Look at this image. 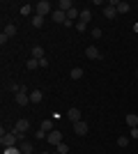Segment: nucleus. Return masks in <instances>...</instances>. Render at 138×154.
Segmentation results:
<instances>
[{"label": "nucleus", "instance_id": "nucleus-30", "mask_svg": "<svg viewBox=\"0 0 138 154\" xmlns=\"http://www.w3.org/2000/svg\"><path fill=\"white\" fill-rule=\"evenodd\" d=\"M101 35H104V32H101V28H92V37H94V39H99Z\"/></svg>", "mask_w": 138, "mask_h": 154}, {"label": "nucleus", "instance_id": "nucleus-33", "mask_svg": "<svg viewBox=\"0 0 138 154\" xmlns=\"http://www.w3.org/2000/svg\"><path fill=\"white\" fill-rule=\"evenodd\" d=\"M129 136H133V138H138V127H133V129H131V134H129Z\"/></svg>", "mask_w": 138, "mask_h": 154}, {"label": "nucleus", "instance_id": "nucleus-14", "mask_svg": "<svg viewBox=\"0 0 138 154\" xmlns=\"http://www.w3.org/2000/svg\"><path fill=\"white\" fill-rule=\"evenodd\" d=\"M58 9H62V12H69V9H74V2H72V0H60Z\"/></svg>", "mask_w": 138, "mask_h": 154}, {"label": "nucleus", "instance_id": "nucleus-10", "mask_svg": "<svg viewBox=\"0 0 138 154\" xmlns=\"http://www.w3.org/2000/svg\"><path fill=\"white\" fill-rule=\"evenodd\" d=\"M115 14H118V5H111V2H108V7H104V16L106 19H115Z\"/></svg>", "mask_w": 138, "mask_h": 154}, {"label": "nucleus", "instance_id": "nucleus-16", "mask_svg": "<svg viewBox=\"0 0 138 154\" xmlns=\"http://www.w3.org/2000/svg\"><path fill=\"white\" fill-rule=\"evenodd\" d=\"M90 19H92V12L90 9H81V23H90Z\"/></svg>", "mask_w": 138, "mask_h": 154}, {"label": "nucleus", "instance_id": "nucleus-29", "mask_svg": "<svg viewBox=\"0 0 138 154\" xmlns=\"http://www.w3.org/2000/svg\"><path fill=\"white\" fill-rule=\"evenodd\" d=\"M74 28H76L78 32H85V30H87V23H81V21H78V23H76Z\"/></svg>", "mask_w": 138, "mask_h": 154}, {"label": "nucleus", "instance_id": "nucleus-7", "mask_svg": "<svg viewBox=\"0 0 138 154\" xmlns=\"http://www.w3.org/2000/svg\"><path fill=\"white\" fill-rule=\"evenodd\" d=\"M51 19L55 21V23H62V26H65V23H67V12H62V9H53Z\"/></svg>", "mask_w": 138, "mask_h": 154}, {"label": "nucleus", "instance_id": "nucleus-28", "mask_svg": "<svg viewBox=\"0 0 138 154\" xmlns=\"http://www.w3.org/2000/svg\"><path fill=\"white\" fill-rule=\"evenodd\" d=\"M58 152L60 154H67V152H69V145H67V143H60V145H58Z\"/></svg>", "mask_w": 138, "mask_h": 154}, {"label": "nucleus", "instance_id": "nucleus-20", "mask_svg": "<svg viewBox=\"0 0 138 154\" xmlns=\"http://www.w3.org/2000/svg\"><path fill=\"white\" fill-rule=\"evenodd\" d=\"M37 67H39V60H35V58H30V60L26 62V69H28V71H35Z\"/></svg>", "mask_w": 138, "mask_h": 154}, {"label": "nucleus", "instance_id": "nucleus-15", "mask_svg": "<svg viewBox=\"0 0 138 154\" xmlns=\"http://www.w3.org/2000/svg\"><path fill=\"white\" fill-rule=\"evenodd\" d=\"M76 19H81V12L74 7V9H69V12H67V21H72V23H74Z\"/></svg>", "mask_w": 138, "mask_h": 154}, {"label": "nucleus", "instance_id": "nucleus-18", "mask_svg": "<svg viewBox=\"0 0 138 154\" xmlns=\"http://www.w3.org/2000/svg\"><path fill=\"white\" fill-rule=\"evenodd\" d=\"M127 124H129V127H138V115L136 113H129V115H127Z\"/></svg>", "mask_w": 138, "mask_h": 154}, {"label": "nucleus", "instance_id": "nucleus-8", "mask_svg": "<svg viewBox=\"0 0 138 154\" xmlns=\"http://www.w3.org/2000/svg\"><path fill=\"white\" fill-rule=\"evenodd\" d=\"M85 55L90 60H99V58H101V51H99L97 46H87V48H85Z\"/></svg>", "mask_w": 138, "mask_h": 154}, {"label": "nucleus", "instance_id": "nucleus-34", "mask_svg": "<svg viewBox=\"0 0 138 154\" xmlns=\"http://www.w3.org/2000/svg\"><path fill=\"white\" fill-rule=\"evenodd\" d=\"M136 78H138V69H136Z\"/></svg>", "mask_w": 138, "mask_h": 154}, {"label": "nucleus", "instance_id": "nucleus-21", "mask_svg": "<svg viewBox=\"0 0 138 154\" xmlns=\"http://www.w3.org/2000/svg\"><path fill=\"white\" fill-rule=\"evenodd\" d=\"M69 76H72L74 81H81V78H83V69H81V67H74V69H72V74H69Z\"/></svg>", "mask_w": 138, "mask_h": 154}, {"label": "nucleus", "instance_id": "nucleus-12", "mask_svg": "<svg viewBox=\"0 0 138 154\" xmlns=\"http://www.w3.org/2000/svg\"><path fill=\"white\" fill-rule=\"evenodd\" d=\"M21 152H23V154H35V145L30 140H23V143H21Z\"/></svg>", "mask_w": 138, "mask_h": 154}, {"label": "nucleus", "instance_id": "nucleus-2", "mask_svg": "<svg viewBox=\"0 0 138 154\" xmlns=\"http://www.w3.org/2000/svg\"><path fill=\"white\" fill-rule=\"evenodd\" d=\"M35 14H39V16H46V14H53V5L48 0H39L37 5H35Z\"/></svg>", "mask_w": 138, "mask_h": 154}, {"label": "nucleus", "instance_id": "nucleus-31", "mask_svg": "<svg viewBox=\"0 0 138 154\" xmlns=\"http://www.w3.org/2000/svg\"><path fill=\"white\" fill-rule=\"evenodd\" d=\"M35 136H37V138H39V140H41V138H46V136H48V134H46V131H41V129H39V131H37V134H35Z\"/></svg>", "mask_w": 138, "mask_h": 154}, {"label": "nucleus", "instance_id": "nucleus-13", "mask_svg": "<svg viewBox=\"0 0 138 154\" xmlns=\"http://www.w3.org/2000/svg\"><path fill=\"white\" fill-rule=\"evenodd\" d=\"M32 58H35V60H44V58H46L41 46H32Z\"/></svg>", "mask_w": 138, "mask_h": 154}, {"label": "nucleus", "instance_id": "nucleus-19", "mask_svg": "<svg viewBox=\"0 0 138 154\" xmlns=\"http://www.w3.org/2000/svg\"><path fill=\"white\" fill-rule=\"evenodd\" d=\"M32 12H35V5H28V2H26V5L21 7V16H30Z\"/></svg>", "mask_w": 138, "mask_h": 154}, {"label": "nucleus", "instance_id": "nucleus-6", "mask_svg": "<svg viewBox=\"0 0 138 154\" xmlns=\"http://www.w3.org/2000/svg\"><path fill=\"white\" fill-rule=\"evenodd\" d=\"M87 131H90V127H87V122H83V120L74 124V134L76 136H87Z\"/></svg>", "mask_w": 138, "mask_h": 154}, {"label": "nucleus", "instance_id": "nucleus-11", "mask_svg": "<svg viewBox=\"0 0 138 154\" xmlns=\"http://www.w3.org/2000/svg\"><path fill=\"white\" fill-rule=\"evenodd\" d=\"M41 99H44V94H41V90H39V88L30 92V103H41Z\"/></svg>", "mask_w": 138, "mask_h": 154}, {"label": "nucleus", "instance_id": "nucleus-5", "mask_svg": "<svg viewBox=\"0 0 138 154\" xmlns=\"http://www.w3.org/2000/svg\"><path fill=\"white\" fill-rule=\"evenodd\" d=\"M46 140H48V143H51V145H55V147H58V145H60V143H62V134H60V131H58V129H53V131H51V134H48V136H46Z\"/></svg>", "mask_w": 138, "mask_h": 154}, {"label": "nucleus", "instance_id": "nucleus-35", "mask_svg": "<svg viewBox=\"0 0 138 154\" xmlns=\"http://www.w3.org/2000/svg\"><path fill=\"white\" fill-rule=\"evenodd\" d=\"M55 154H60V152H55Z\"/></svg>", "mask_w": 138, "mask_h": 154}, {"label": "nucleus", "instance_id": "nucleus-26", "mask_svg": "<svg viewBox=\"0 0 138 154\" xmlns=\"http://www.w3.org/2000/svg\"><path fill=\"white\" fill-rule=\"evenodd\" d=\"M5 154H23L21 147H5Z\"/></svg>", "mask_w": 138, "mask_h": 154}, {"label": "nucleus", "instance_id": "nucleus-25", "mask_svg": "<svg viewBox=\"0 0 138 154\" xmlns=\"http://www.w3.org/2000/svg\"><path fill=\"white\" fill-rule=\"evenodd\" d=\"M129 145V138L127 136H118V147H127Z\"/></svg>", "mask_w": 138, "mask_h": 154}, {"label": "nucleus", "instance_id": "nucleus-3", "mask_svg": "<svg viewBox=\"0 0 138 154\" xmlns=\"http://www.w3.org/2000/svg\"><path fill=\"white\" fill-rule=\"evenodd\" d=\"M14 101L19 103V106H28V103H30V94H28V88H26V85H23V90H21V92L14 94Z\"/></svg>", "mask_w": 138, "mask_h": 154}, {"label": "nucleus", "instance_id": "nucleus-9", "mask_svg": "<svg viewBox=\"0 0 138 154\" xmlns=\"http://www.w3.org/2000/svg\"><path fill=\"white\" fill-rule=\"evenodd\" d=\"M67 120H72L74 124L81 122V110L78 108H69V110H67Z\"/></svg>", "mask_w": 138, "mask_h": 154}, {"label": "nucleus", "instance_id": "nucleus-17", "mask_svg": "<svg viewBox=\"0 0 138 154\" xmlns=\"http://www.w3.org/2000/svg\"><path fill=\"white\" fill-rule=\"evenodd\" d=\"M41 131H46V134H51L53 131V120H41Z\"/></svg>", "mask_w": 138, "mask_h": 154}, {"label": "nucleus", "instance_id": "nucleus-1", "mask_svg": "<svg viewBox=\"0 0 138 154\" xmlns=\"http://www.w3.org/2000/svg\"><path fill=\"white\" fill-rule=\"evenodd\" d=\"M19 134H14V131H9V134L0 136V145H2V149L5 147H16V143H19Z\"/></svg>", "mask_w": 138, "mask_h": 154}, {"label": "nucleus", "instance_id": "nucleus-22", "mask_svg": "<svg viewBox=\"0 0 138 154\" xmlns=\"http://www.w3.org/2000/svg\"><path fill=\"white\" fill-rule=\"evenodd\" d=\"M7 35V37H14V35H16V26H14V23H7L5 26V30H2Z\"/></svg>", "mask_w": 138, "mask_h": 154}, {"label": "nucleus", "instance_id": "nucleus-23", "mask_svg": "<svg viewBox=\"0 0 138 154\" xmlns=\"http://www.w3.org/2000/svg\"><path fill=\"white\" fill-rule=\"evenodd\" d=\"M129 9H131V5H129V2H118V14H127Z\"/></svg>", "mask_w": 138, "mask_h": 154}, {"label": "nucleus", "instance_id": "nucleus-32", "mask_svg": "<svg viewBox=\"0 0 138 154\" xmlns=\"http://www.w3.org/2000/svg\"><path fill=\"white\" fill-rule=\"evenodd\" d=\"M39 67H41V69H46V67H48V60H46V58L39 60Z\"/></svg>", "mask_w": 138, "mask_h": 154}, {"label": "nucleus", "instance_id": "nucleus-27", "mask_svg": "<svg viewBox=\"0 0 138 154\" xmlns=\"http://www.w3.org/2000/svg\"><path fill=\"white\" fill-rule=\"evenodd\" d=\"M23 90V88H21L19 83H9V92H14V94H16V92H21Z\"/></svg>", "mask_w": 138, "mask_h": 154}, {"label": "nucleus", "instance_id": "nucleus-24", "mask_svg": "<svg viewBox=\"0 0 138 154\" xmlns=\"http://www.w3.org/2000/svg\"><path fill=\"white\" fill-rule=\"evenodd\" d=\"M32 26H35V28H41V26H44V16L35 14V16H32Z\"/></svg>", "mask_w": 138, "mask_h": 154}, {"label": "nucleus", "instance_id": "nucleus-4", "mask_svg": "<svg viewBox=\"0 0 138 154\" xmlns=\"http://www.w3.org/2000/svg\"><path fill=\"white\" fill-rule=\"evenodd\" d=\"M28 129H30V122L28 120H19V122L14 124V134H19V138H23L28 134Z\"/></svg>", "mask_w": 138, "mask_h": 154}]
</instances>
